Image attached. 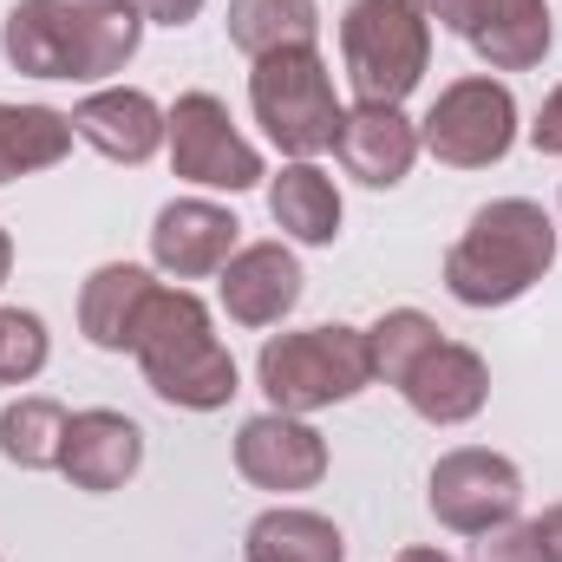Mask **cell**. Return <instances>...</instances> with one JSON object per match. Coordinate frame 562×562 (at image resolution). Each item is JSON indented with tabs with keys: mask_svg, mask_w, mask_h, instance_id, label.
Wrapping results in <instances>:
<instances>
[{
	"mask_svg": "<svg viewBox=\"0 0 562 562\" xmlns=\"http://www.w3.org/2000/svg\"><path fill=\"white\" fill-rule=\"evenodd\" d=\"M144 20L125 0H20L0 26V53L26 79H105L138 53Z\"/></svg>",
	"mask_w": 562,
	"mask_h": 562,
	"instance_id": "1",
	"label": "cell"
},
{
	"mask_svg": "<svg viewBox=\"0 0 562 562\" xmlns=\"http://www.w3.org/2000/svg\"><path fill=\"white\" fill-rule=\"evenodd\" d=\"M557 262V223L530 196H497L484 203L464 236L445 256V288L464 307H510L524 301Z\"/></svg>",
	"mask_w": 562,
	"mask_h": 562,
	"instance_id": "2",
	"label": "cell"
},
{
	"mask_svg": "<svg viewBox=\"0 0 562 562\" xmlns=\"http://www.w3.org/2000/svg\"><path fill=\"white\" fill-rule=\"evenodd\" d=\"M138 367L157 400L183 413H216L236 400V360L210 327V307L190 288H157L138 327Z\"/></svg>",
	"mask_w": 562,
	"mask_h": 562,
	"instance_id": "3",
	"label": "cell"
},
{
	"mask_svg": "<svg viewBox=\"0 0 562 562\" xmlns=\"http://www.w3.org/2000/svg\"><path fill=\"white\" fill-rule=\"evenodd\" d=\"M256 380L269 393L276 413H321V406H340L353 393L373 386V353H367V334L360 327H294L276 334L256 360Z\"/></svg>",
	"mask_w": 562,
	"mask_h": 562,
	"instance_id": "4",
	"label": "cell"
},
{
	"mask_svg": "<svg viewBox=\"0 0 562 562\" xmlns=\"http://www.w3.org/2000/svg\"><path fill=\"white\" fill-rule=\"evenodd\" d=\"M340 59L360 105H400L431 66V20L419 0H353L340 13Z\"/></svg>",
	"mask_w": 562,
	"mask_h": 562,
	"instance_id": "5",
	"label": "cell"
},
{
	"mask_svg": "<svg viewBox=\"0 0 562 562\" xmlns=\"http://www.w3.org/2000/svg\"><path fill=\"white\" fill-rule=\"evenodd\" d=\"M249 105H256V125L269 132L276 150H288L294 164H307L314 150H334L340 138V99H334V72L314 46H288L256 59L249 72Z\"/></svg>",
	"mask_w": 562,
	"mask_h": 562,
	"instance_id": "6",
	"label": "cell"
},
{
	"mask_svg": "<svg viewBox=\"0 0 562 562\" xmlns=\"http://www.w3.org/2000/svg\"><path fill=\"white\" fill-rule=\"evenodd\" d=\"M419 144L438 164H451V170L504 164L510 144H517V99H510V86L491 79V72H471V79L445 86L431 99V112H425Z\"/></svg>",
	"mask_w": 562,
	"mask_h": 562,
	"instance_id": "7",
	"label": "cell"
},
{
	"mask_svg": "<svg viewBox=\"0 0 562 562\" xmlns=\"http://www.w3.org/2000/svg\"><path fill=\"white\" fill-rule=\"evenodd\" d=\"M164 144H170V170L183 183H203V190H256L262 183V150L236 132V119L216 92H183L164 112Z\"/></svg>",
	"mask_w": 562,
	"mask_h": 562,
	"instance_id": "8",
	"label": "cell"
},
{
	"mask_svg": "<svg viewBox=\"0 0 562 562\" xmlns=\"http://www.w3.org/2000/svg\"><path fill=\"white\" fill-rule=\"evenodd\" d=\"M425 504L445 530L458 537H484L497 524H510L524 510V471L504 458V451H484V445H464V451H445L431 464V484H425Z\"/></svg>",
	"mask_w": 562,
	"mask_h": 562,
	"instance_id": "9",
	"label": "cell"
},
{
	"mask_svg": "<svg viewBox=\"0 0 562 562\" xmlns=\"http://www.w3.org/2000/svg\"><path fill=\"white\" fill-rule=\"evenodd\" d=\"M425 20L458 33L491 72H530L550 53V0H419Z\"/></svg>",
	"mask_w": 562,
	"mask_h": 562,
	"instance_id": "10",
	"label": "cell"
},
{
	"mask_svg": "<svg viewBox=\"0 0 562 562\" xmlns=\"http://www.w3.org/2000/svg\"><path fill=\"white\" fill-rule=\"evenodd\" d=\"M236 236H243V223H236L223 203H210V196H177V203H164L157 223H150V262L177 281L223 276V262L236 256Z\"/></svg>",
	"mask_w": 562,
	"mask_h": 562,
	"instance_id": "11",
	"label": "cell"
},
{
	"mask_svg": "<svg viewBox=\"0 0 562 562\" xmlns=\"http://www.w3.org/2000/svg\"><path fill=\"white\" fill-rule=\"evenodd\" d=\"M236 471L256 491H314L327 477V438L294 413H262L236 431Z\"/></svg>",
	"mask_w": 562,
	"mask_h": 562,
	"instance_id": "12",
	"label": "cell"
},
{
	"mask_svg": "<svg viewBox=\"0 0 562 562\" xmlns=\"http://www.w3.org/2000/svg\"><path fill=\"white\" fill-rule=\"evenodd\" d=\"M400 393H406V406L425 425H464V419H477L484 400H491V367L471 347H458V340L438 334L419 360L400 373Z\"/></svg>",
	"mask_w": 562,
	"mask_h": 562,
	"instance_id": "13",
	"label": "cell"
},
{
	"mask_svg": "<svg viewBox=\"0 0 562 562\" xmlns=\"http://www.w3.org/2000/svg\"><path fill=\"white\" fill-rule=\"evenodd\" d=\"M144 464V431L138 419H125V413H105V406H92V413H72L66 425V445H59V471L72 477V491H125L132 477H138Z\"/></svg>",
	"mask_w": 562,
	"mask_h": 562,
	"instance_id": "14",
	"label": "cell"
},
{
	"mask_svg": "<svg viewBox=\"0 0 562 562\" xmlns=\"http://www.w3.org/2000/svg\"><path fill=\"white\" fill-rule=\"evenodd\" d=\"M301 301V262L281 243H249L223 262V314L236 327H276Z\"/></svg>",
	"mask_w": 562,
	"mask_h": 562,
	"instance_id": "15",
	"label": "cell"
},
{
	"mask_svg": "<svg viewBox=\"0 0 562 562\" xmlns=\"http://www.w3.org/2000/svg\"><path fill=\"white\" fill-rule=\"evenodd\" d=\"M334 150H340L347 177H360L367 190H393V183H406V170L419 157V125L400 105H353L340 119Z\"/></svg>",
	"mask_w": 562,
	"mask_h": 562,
	"instance_id": "16",
	"label": "cell"
},
{
	"mask_svg": "<svg viewBox=\"0 0 562 562\" xmlns=\"http://www.w3.org/2000/svg\"><path fill=\"white\" fill-rule=\"evenodd\" d=\"M72 132L92 144L99 157H112V164H144L164 144V112L138 86H105V92L72 105Z\"/></svg>",
	"mask_w": 562,
	"mask_h": 562,
	"instance_id": "17",
	"label": "cell"
},
{
	"mask_svg": "<svg viewBox=\"0 0 562 562\" xmlns=\"http://www.w3.org/2000/svg\"><path fill=\"white\" fill-rule=\"evenodd\" d=\"M164 281H150V269L138 262H105L92 269V281L79 288V334L105 353H132L138 347V327H144V307Z\"/></svg>",
	"mask_w": 562,
	"mask_h": 562,
	"instance_id": "18",
	"label": "cell"
},
{
	"mask_svg": "<svg viewBox=\"0 0 562 562\" xmlns=\"http://www.w3.org/2000/svg\"><path fill=\"white\" fill-rule=\"evenodd\" d=\"M269 216H276L281 236H294L307 249H327L340 236V190L321 164H288L269 183Z\"/></svg>",
	"mask_w": 562,
	"mask_h": 562,
	"instance_id": "19",
	"label": "cell"
},
{
	"mask_svg": "<svg viewBox=\"0 0 562 562\" xmlns=\"http://www.w3.org/2000/svg\"><path fill=\"white\" fill-rule=\"evenodd\" d=\"M249 562H347V537L321 510H262L243 537Z\"/></svg>",
	"mask_w": 562,
	"mask_h": 562,
	"instance_id": "20",
	"label": "cell"
},
{
	"mask_svg": "<svg viewBox=\"0 0 562 562\" xmlns=\"http://www.w3.org/2000/svg\"><path fill=\"white\" fill-rule=\"evenodd\" d=\"M72 112H53V105H0V183L13 177H33V170H53L66 150H72Z\"/></svg>",
	"mask_w": 562,
	"mask_h": 562,
	"instance_id": "21",
	"label": "cell"
},
{
	"mask_svg": "<svg viewBox=\"0 0 562 562\" xmlns=\"http://www.w3.org/2000/svg\"><path fill=\"white\" fill-rule=\"evenodd\" d=\"M321 7L314 0H229V46L249 59H269L288 46H314Z\"/></svg>",
	"mask_w": 562,
	"mask_h": 562,
	"instance_id": "22",
	"label": "cell"
},
{
	"mask_svg": "<svg viewBox=\"0 0 562 562\" xmlns=\"http://www.w3.org/2000/svg\"><path fill=\"white\" fill-rule=\"evenodd\" d=\"M66 425H72V413H66L59 400L26 393V400H13V406L0 413V458L20 464V471H59Z\"/></svg>",
	"mask_w": 562,
	"mask_h": 562,
	"instance_id": "23",
	"label": "cell"
},
{
	"mask_svg": "<svg viewBox=\"0 0 562 562\" xmlns=\"http://www.w3.org/2000/svg\"><path fill=\"white\" fill-rule=\"evenodd\" d=\"M438 340V321L419 314V307H393V314H380L373 327H367V353H373V380H386V386H400V373L419 360L425 347Z\"/></svg>",
	"mask_w": 562,
	"mask_h": 562,
	"instance_id": "24",
	"label": "cell"
},
{
	"mask_svg": "<svg viewBox=\"0 0 562 562\" xmlns=\"http://www.w3.org/2000/svg\"><path fill=\"white\" fill-rule=\"evenodd\" d=\"M46 367V321L26 307H0V386H26Z\"/></svg>",
	"mask_w": 562,
	"mask_h": 562,
	"instance_id": "25",
	"label": "cell"
},
{
	"mask_svg": "<svg viewBox=\"0 0 562 562\" xmlns=\"http://www.w3.org/2000/svg\"><path fill=\"white\" fill-rule=\"evenodd\" d=\"M471 562H550L543 557V543H537V524H497V530H484L477 543H471Z\"/></svg>",
	"mask_w": 562,
	"mask_h": 562,
	"instance_id": "26",
	"label": "cell"
},
{
	"mask_svg": "<svg viewBox=\"0 0 562 562\" xmlns=\"http://www.w3.org/2000/svg\"><path fill=\"white\" fill-rule=\"evenodd\" d=\"M530 144H537L543 157H562V86L543 99V112H537V125H530Z\"/></svg>",
	"mask_w": 562,
	"mask_h": 562,
	"instance_id": "27",
	"label": "cell"
},
{
	"mask_svg": "<svg viewBox=\"0 0 562 562\" xmlns=\"http://www.w3.org/2000/svg\"><path fill=\"white\" fill-rule=\"evenodd\" d=\"M125 7H138V20H157V26H190L203 13V0H125Z\"/></svg>",
	"mask_w": 562,
	"mask_h": 562,
	"instance_id": "28",
	"label": "cell"
},
{
	"mask_svg": "<svg viewBox=\"0 0 562 562\" xmlns=\"http://www.w3.org/2000/svg\"><path fill=\"white\" fill-rule=\"evenodd\" d=\"M537 543H543L550 562H562V504H550V510L537 517Z\"/></svg>",
	"mask_w": 562,
	"mask_h": 562,
	"instance_id": "29",
	"label": "cell"
},
{
	"mask_svg": "<svg viewBox=\"0 0 562 562\" xmlns=\"http://www.w3.org/2000/svg\"><path fill=\"white\" fill-rule=\"evenodd\" d=\"M393 562H451V557H445V550H400Z\"/></svg>",
	"mask_w": 562,
	"mask_h": 562,
	"instance_id": "30",
	"label": "cell"
},
{
	"mask_svg": "<svg viewBox=\"0 0 562 562\" xmlns=\"http://www.w3.org/2000/svg\"><path fill=\"white\" fill-rule=\"evenodd\" d=\"M7 269H13V243H7V229H0V281H7Z\"/></svg>",
	"mask_w": 562,
	"mask_h": 562,
	"instance_id": "31",
	"label": "cell"
}]
</instances>
